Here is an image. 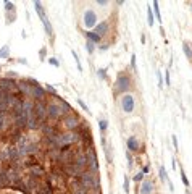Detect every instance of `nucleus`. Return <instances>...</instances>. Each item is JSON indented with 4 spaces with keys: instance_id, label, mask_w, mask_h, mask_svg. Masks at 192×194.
<instances>
[{
    "instance_id": "f257e3e1",
    "label": "nucleus",
    "mask_w": 192,
    "mask_h": 194,
    "mask_svg": "<svg viewBox=\"0 0 192 194\" xmlns=\"http://www.w3.org/2000/svg\"><path fill=\"white\" fill-rule=\"evenodd\" d=\"M70 112H71L70 105L58 101V99L50 102V104H47V117L50 120H58V118L66 117V113H70Z\"/></svg>"
},
{
    "instance_id": "f03ea898",
    "label": "nucleus",
    "mask_w": 192,
    "mask_h": 194,
    "mask_svg": "<svg viewBox=\"0 0 192 194\" xmlns=\"http://www.w3.org/2000/svg\"><path fill=\"white\" fill-rule=\"evenodd\" d=\"M81 141V133L76 131H68L58 136V147H70L71 144Z\"/></svg>"
},
{
    "instance_id": "7ed1b4c3",
    "label": "nucleus",
    "mask_w": 192,
    "mask_h": 194,
    "mask_svg": "<svg viewBox=\"0 0 192 194\" xmlns=\"http://www.w3.org/2000/svg\"><path fill=\"white\" fill-rule=\"evenodd\" d=\"M34 7H36V11H37L39 18H40L42 23H44V28H45L47 36H52V34H53V31H52V24H50L49 18H47L45 11H44V7H42V4H40V2H34Z\"/></svg>"
},
{
    "instance_id": "20e7f679",
    "label": "nucleus",
    "mask_w": 192,
    "mask_h": 194,
    "mask_svg": "<svg viewBox=\"0 0 192 194\" xmlns=\"http://www.w3.org/2000/svg\"><path fill=\"white\" fill-rule=\"evenodd\" d=\"M0 89L3 91L5 94H11V96H15V94H20V91H18V84L15 83V81H11L10 78H3V79H0Z\"/></svg>"
},
{
    "instance_id": "39448f33",
    "label": "nucleus",
    "mask_w": 192,
    "mask_h": 194,
    "mask_svg": "<svg viewBox=\"0 0 192 194\" xmlns=\"http://www.w3.org/2000/svg\"><path fill=\"white\" fill-rule=\"evenodd\" d=\"M121 108L124 113H133L134 108H136V101H134V96L131 94H124L121 97Z\"/></svg>"
},
{
    "instance_id": "423d86ee",
    "label": "nucleus",
    "mask_w": 192,
    "mask_h": 194,
    "mask_svg": "<svg viewBox=\"0 0 192 194\" xmlns=\"http://www.w3.org/2000/svg\"><path fill=\"white\" fill-rule=\"evenodd\" d=\"M131 86V79L129 76H126V75H119L116 78V84H115V92L121 94V92H126V91L129 89Z\"/></svg>"
},
{
    "instance_id": "0eeeda50",
    "label": "nucleus",
    "mask_w": 192,
    "mask_h": 194,
    "mask_svg": "<svg viewBox=\"0 0 192 194\" xmlns=\"http://www.w3.org/2000/svg\"><path fill=\"white\" fill-rule=\"evenodd\" d=\"M32 112H34V117L42 123V121L45 120V117H47V105L44 104L42 101H37V102L34 104V108H32Z\"/></svg>"
},
{
    "instance_id": "6e6552de",
    "label": "nucleus",
    "mask_w": 192,
    "mask_h": 194,
    "mask_svg": "<svg viewBox=\"0 0 192 194\" xmlns=\"http://www.w3.org/2000/svg\"><path fill=\"white\" fill-rule=\"evenodd\" d=\"M82 23H84V26H86L87 29L97 26V15H95V11L94 10H86V11H84Z\"/></svg>"
},
{
    "instance_id": "1a4fd4ad",
    "label": "nucleus",
    "mask_w": 192,
    "mask_h": 194,
    "mask_svg": "<svg viewBox=\"0 0 192 194\" xmlns=\"http://www.w3.org/2000/svg\"><path fill=\"white\" fill-rule=\"evenodd\" d=\"M74 155H76V154H74L73 150L70 149V147H65V149H61V152H60L58 162H61L63 165H68V163H73Z\"/></svg>"
},
{
    "instance_id": "9d476101",
    "label": "nucleus",
    "mask_w": 192,
    "mask_h": 194,
    "mask_svg": "<svg viewBox=\"0 0 192 194\" xmlns=\"http://www.w3.org/2000/svg\"><path fill=\"white\" fill-rule=\"evenodd\" d=\"M77 121H79V117H76V115H66V117L63 118V125H65V128L68 131H74L79 126Z\"/></svg>"
},
{
    "instance_id": "9b49d317",
    "label": "nucleus",
    "mask_w": 192,
    "mask_h": 194,
    "mask_svg": "<svg viewBox=\"0 0 192 194\" xmlns=\"http://www.w3.org/2000/svg\"><path fill=\"white\" fill-rule=\"evenodd\" d=\"M86 157H87V165H89V170L91 172H97L98 170V162H97V155H95L94 149H87L86 152Z\"/></svg>"
},
{
    "instance_id": "f8f14e48",
    "label": "nucleus",
    "mask_w": 192,
    "mask_h": 194,
    "mask_svg": "<svg viewBox=\"0 0 192 194\" xmlns=\"http://www.w3.org/2000/svg\"><path fill=\"white\" fill-rule=\"evenodd\" d=\"M82 172H86L84 168H81L79 165H76V163H68V165H65V173H68L70 176H79Z\"/></svg>"
},
{
    "instance_id": "ddd939ff",
    "label": "nucleus",
    "mask_w": 192,
    "mask_h": 194,
    "mask_svg": "<svg viewBox=\"0 0 192 194\" xmlns=\"http://www.w3.org/2000/svg\"><path fill=\"white\" fill-rule=\"evenodd\" d=\"M5 176H7L8 184H18L20 183V173H18L15 168H8L7 172H5Z\"/></svg>"
},
{
    "instance_id": "4468645a",
    "label": "nucleus",
    "mask_w": 192,
    "mask_h": 194,
    "mask_svg": "<svg viewBox=\"0 0 192 194\" xmlns=\"http://www.w3.org/2000/svg\"><path fill=\"white\" fill-rule=\"evenodd\" d=\"M154 191H155L154 183L149 180L142 181V184H140V188H139V194H154Z\"/></svg>"
},
{
    "instance_id": "2eb2a0df",
    "label": "nucleus",
    "mask_w": 192,
    "mask_h": 194,
    "mask_svg": "<svg viewBox=\"0 0 192 194\" xmlns=\"http://www.w3.org/2000/svg\"><path fill=\"white\" fill-rule=\"evenodd\" d=\"M18 91L23 92L24 96H28V97H32V86H31V84H28L26 81H23V83L18 84Z\"/></svg>"
},
{
    "instance_id": "dca6fc26",
    "label": "nucleus",
    "mask_w": 192,
    "mask_h": 194,
    "mask_svg": "<svg viewBox=\"0 0 192 194\" xmlns=\"http://www.w3.org/2000/svg\"><path fill=\"white\" fill-rule=\"evenodd\" d=\"M95 34L97 36H103V34H107V32H108V23H107V21H102V23H98L97 26H95Z\"/></svg>"
},
{
    "instance_id": "f3484780",
    "label": "nucleus",
    "mask_w": 192,
    "mask_h": 194,
    "mask_svg": "<svg viewBox=\"0 0 192 194\" xmlns=\"http://www.w3.org/2000/svg\"><path fill=\"white\" fill-rule=\"evenodd\" d=\"M128 149H129L131 152L139 150V141H137L136 136H129V139H128Z\"/></svg>"
},
{
    "instance_id": "a211bd4d",
    "label": "nucleus",
    "mask_w": 192,
    "mask_h": 194,
    "mask_svg": "<svg viewBox=\"0 0 192 194\" xmlns=\"http://www.w3.org/2000/svg\"><path fill=\"white\" fill-rule=\"evenodd\" d=\"M36 194H52V188H50V184H44V186H39L37 191H36Z\"/></svg>"
},
{
    "instance_id": "6ab92c4d",
    "label": "nucleus",
    "mask_w": 192,
    "mask_h": 194,
    "mask_svg": "<svg viewBox=\"0 0 192 194\" xmlns=\"http://www.w3.org/2000/svg\"><path fill=\"white\" fill-rule=\"evenodd\" d=\"M31 175H32V176H42V175H44V170H42V167L32 165V167H31Z\"/></svg>"
},
{
    "instance_id": "aec40b11",
    "label": "nucleus",
    "mask_w": 192,
    "mask_h": 194,
    "mask_svg": "<svg viewBox=\"0 0 192 194\" xmlns=\"http://www.w3.org/2000/svg\"><path fill=\"white\" fill-rule=\"evenodd\" d=\"M0 58H8L10 60V47L8 45H3L0 49Z\"/></svg>"
},
{
    "instance_id": "412c9836",
    "label": "nucleus",
    "mask_w": 192,
    "mask_h": 194,
    "mask_svg": "<svg viewBox=\"0 0 192 194\" xmlns=\"http://www.w3.org/2000/svg\"><path fill=\"white\" fill-rule=\"evenodd\" d=\"M152 7H154V10H155V15H157V21H158V23H161V15H160V8H158V2H157V0L152 4Z\"/></svg>"
},
{
    "instance_id": "4be33fe9",
    "label": "nucleus",
    "mask_w": 192,
    "mask_h": 194,
    "mask_svg": "<svg viewBox=\"0 0 192 194\" xmlns=\"http://www.w3.org/2000/svg\"><path fill=\"white\" fill-rule=\"evenodd\" d=\"M87 39H89L91 42H94V44H95V42L100 41V36H97L95 32H87Z\"/></svg>"
},
{
    "instance_id": "5701e85b",
    "label": "nucleus",
    "mask_w": 192,
    "mask_h": 194,
    "mask_svg": "<svg viewBox=\"0 0 192 194\" xmlns=\"http://www.w3.org/2000/svg\"><path fill=\"white\" fill-rule=\"evenodd\" d=\"M182 49H184V53H186V57H187V58H192V50H191V47H189V44H187V42H184Z\"/></svg>"
},
{
    "instance_id": "b1692460",
    "label": "nucleus",
    "mask_w": 192,
    "mask_h": 194,
    "mask_svg": "<svg viewBox=\"0 0 192 194\" xmlns=\"http://www.w3.org/2000/svg\"><path fill=\"white\" fill-rule=\"evenodd\" d=\"M71 53H73L74 60H76V65H77V71H82V65H81V60H79V57H77V53L74 52V50H71Z\"/></svg>"
},
{
    "instance_id": "393cba45",
    "label": "nucleus",
    "mask_w": 192,
    "mask_h": 194,
    "mask_svg": "<svg viewBox=\"0 0 192 194\" xmlns=\"http://www.w3.org/2000/svg\"><path fill=\"white\" fill-rule=\"evenodd\" d=\"M107 126H108V121H107V120H100V121H98V128H100L102 133L107 131Z\"/></svg>"
},
{
    "instance_id": "a878e982",
    "label": "nucleus",
    "mask_w": 192,
    "mask_h": 194,
    "mask_svg": "<svg viewBox=\"0 0 192 194\" xmlns=\"http://www.w3.org/2000/svg\"><path fill=\"white\" fill-rule=\"evenodd\" d=\"M7 176H5V172H0V188L7 186Z\"/></svg>"
},
{
    "instance_id": "bb28decb",
    "label": "nucleus",
    "mask_w": 192,
    "mask_h": 194,
    "mask_svg": "<svg viewBox=\"0 0 192 194\" xmlns=\"http://www.w3.org/2000/svg\"><path fill=\"white\" fill-rule=\"evenodd\" d=\"M74 194H87V189H84V188L79 184V181H77V184H76V191H74Z\"/></svg>"
},
{
    "instance_id": "cd10ccee",
    "label": "nucleus",
    "mask_w": 192,
    "mask_h": 194,
    "mask_svg": "<svg viewBox=\"0 0 192 194\" xmlns=\"http://www.w3.org/2000/svg\"><path fill=\"white\" fill-rule=\"evenodd\" d=\"M147 18H149V26H154V13H152V8L147 10Z\"/></svg>"
},
{
    "instance_id": "c85d7f7f",
    "label": "nucleus",
    "mask_w": 192,
    "mask_h": 194,
    "mask_svg": "<svg viewBox=\"0 0 192 194\" xmlns=\"http://www.w3.org/2000/svg\"><path fill=\"white\" fill-rule=\"evenodd\" d=\"M126 159H128V167L129 168H133V163H134V159H133V155L129 154V150L126 152Z\"/></svg>"
},
{
    "instance_id": "c756f323",
    "label": "nucleus",
    "mask_w": 192,
    "mask_h": 194,
    "mask_svg": "<svg viewBox=\"0 0 192 194\" xmlns=\"http://www.w3.org/2000/svg\"><path fill=\"white\" fill-rule=\"evenodd\" d=\"M181 180H182V183H184V186L187 188V186H189V180H187V176H186V173H184V170H182V167H181Z\"/></svg>"
},
{
    "instance_id": "7c9ffc66",
    "label": "nucleus",
    "mask_w": 192,
    "mask_h": 194,
    "mask_svg": "<svg viewBox=\"0 0 192 194\" xmlns=\"http://www.w3.org/2000/svg\"><path fill=\"white\" fill-rule=\"evenodd\" d=\"M11 10H15V5L11 4V2H5V11H7V13H10Z\"/></svg>"
},
{
    "instance_id": "2f4dec72",
    "label": "nucleus",
    "mask_w": 192,
    "mask_h": 194,
    "mask_svg": "<svg viewBox=\"0 0 192 194\" xmlns=\"http://www.w3.org/2000/svg\"><path fill=\"white\" fill-rule=\"evenodd\" d=\"M160 178H161V181H166V172H165V167H160Z\"/></svg>"
},
{
    "instance_id": "473e14b6",
    "label": "nucleus",
    "mask_w": 192,
    "mask_h": 194,
    "mask_svg": "<svg viewBox=\"0 0 192 194\" xmlns=\"http://www.w3.org/2000/svg\"><path fill=\"white\" fill-rule=\"evenodd\" d=\"M94 49H95V44H94V42H91V41H87V52L92 53V52H94Z\"/></svg>"
},
{
    "instance_id": "72a5a7b5",
    "label": "nucleus",
    "mask_w": 192,
    "mask_h": 194,
    "mask_svg": "<svg viewBox=\"0 0 192 194\" xmlns=\"http://www.w3.org/2000/svg\"><path fill=\"white\" fill-rule=\"evenodd\" d=\"M98 78H100V79H105V78H107V70H98Z\"/></svg>"
},
{
    "instance_id": "f704fd0d",
    "label": "nucleus",
    "mask_w": 192,
    "mask_h": 194,
    "mask_svg": "<svg viewBox=\"0 0 192 194\" xmlns=\"http://www.w3.org/2000/svg\"><path fill=\"white\" fill-rule=\"evenodd\" d=\"M165 83H166L168 86L171 84V78H170V71H168V70H166V73H165Z\"/></svg>"
},
{
    "instance_id": "c9c22d12",
    "label": "nucleus",
    "mask_w": 192,
    "mask_h": 194,
    "mask_svg": "<svg viewBox=\"0 0 192 194\" xmlns=\"http://www.w3.org/2000/svg\"><path fill=\"white\" fill-rule=\"evenodd\" d=\"M129 189H131V188H129V181H128V178H124V193L129 194Z\"/></svg>"
},
{
    "instance_id": "e433bc0d",
    "label": "nucleus",
    "mask_w": 192,
    "mask_h": 194,
    "mask_svg": "<svg viewBox=\"0 0 192 194\" xmlns=\"http://www.w3.org/2000/svg\"><path fill=\"white\" fill-rule=\"evenodd\" d=\"M5 128V115H0V131Z\"/></svg>"
},
{
    "instance_id": "4c0bfd02",
    "label": "nucleus",
    "mask_w": 192,
    "mask_h": 194,
    "mask_svg": "<svg viewBox=\"0 0 192 194\" xmlns=\"http://www.w3.org/2000/svg\"><path fill=\"white\" fill-rule=\"evenodd\" d=\"M49 63H50V65H53V66H58V65H60L57 58H49Z\"/></svg>"
},
{
    "instance_id": "58836bf2",
    "label": "nucleus",
    "mask_w": 192,
    "mask_h": 194,
    "mask_svg": "<svg viewBox=\"0 0 192 194\" xmlns=\"http://www.w3.org/2000/svg\"><path fill=\"white\" fill-rule=\"evenodd\" d=\"M140 180H144V173H139V175H136V176H134V181H137V183H139Z\"/></svg>"
},
{
    "instance_id": "ea45409f",
    "label": "nucleus",
    "mask_w": 192,
    "mask_h": 194,
    "mask_svg": "<svg viewBox=\"0 0 192 194\" xmlns=\"http://www.w3.org/2000/svg\"><path fill=\"white\" fill-rule=\"evenodd\" d=\"M131 66H133V70H136V55L131 57Z\"/></svg>"
},
{
    "instance_id": "a19ab883",
    "label": "nucleus",
    "mask_w": 192,
    "mask_h": 194,
    "mask_svg": "<svg viewBox=\"0 0 192 194\" xmlns=\"http://www.w3.org/2000/svg\"><path fill=\"white\" fill-rule=\"evenodd\" d=\"M77 104H79V105H81V107H82V110H87V105L84 104V102H82V101H81V99H79V101H77Z\"/></svg>"
},
{
    "instance_id": "79ce46f5",
    "label": "nucleus",
    "mask_w": 192,
    "mask_h": 194,
    "mask_svg": "<svg viewBox=\"0 0 192 194\" xmlns=\"http://www.w3.org/2000/svg\"><path fill=\"white\" fill-rule=\"evenodd\" d=\"M173 146H175V149H178V138L173 136Z\"/></svg>"
},
{
    "instance_id": "37998d69",
    "label": "nucleus",
    "mask_w": 192,
    "mask_h": 194,
    "mask_svg": "<svg viewBox=\"0 0 192 194\" xmlns=\"http://www.w3.org/2000/svg\"><path fill=\"white\" fill-rule=\"evenodd\" d=\"M47 89H49L52 94H57V92H55V87H53V86H47Z\"/></svg>"
},
{
    "instance_id": "c03bdc74",
    "label": "nucleus",
    "mask_w": 192,
    "mask_h": 194,
    "mask_svg": "<svg viewBox=\"0 0 192 194\" xmlns=\"http://www.w3.org/2000/svg\"><path fill=\"white\" fill-rule=\"evenodd\" d=\"M142 173H144V175H145V173H149V165H145V167H144V170H142Z\"/></svg>"
},
{
    "instance_id": "a18cd8bd",
    "label": "nucleus",
    "mask_w": 192,
    "mask_h": 194,
    "mask_svg": "<svg viewBox=\"0 0 192 194\" xmlns=\"http://www.w3.org/2000/svg\"><path fill=\"white\" fill-rule=\"evenodd\" d=\"M97 4H98V5H107V0H98Z\"/></svg>"
},
{
    "instance_id": "49530a36",
    "label": "nucleus",
    "mask_w": 192,
    "mask_h": 194,
    "mask_svg": "<svg viewBox=\"0 0 192 194\" xmlns=\"http://www.w3.org/2000/svg\"><path fill=\"white\" fill-rule=\"evenodd\" d=\"M8 76H10V78H11V76L16 78V73H15V71H10V73H8Z\"/></svg>"
},
{
    "instance_id": "de8ad7c7",
    "label": "nucleus",
    "mask_w": 192,
    "mask_h": 194,
    "mask_svg": "<svg viewBox=\"0 0 192 194\" xmlns=\"http://www.w3.org/2000/svg\"><path fill=\"white\" fill-rule=\"evenodd\" d=\"M0 71H2V66H0Z\"/></svg>"
}]
</instances>
